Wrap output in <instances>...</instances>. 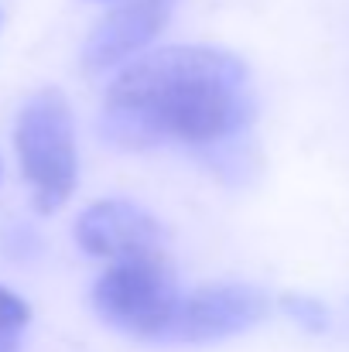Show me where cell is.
Wrapping results in <instances>:
<instances>
[{
	"instance_id": "1",
	"label": "cell",
	"mask_w": 349,
	"mask_h": 352,
	"mask_svg": "<svg viewBox=\"0 0 349 352\" xmlns=\"http://www.w3.org/2000/svg\"><path fill=\"white\" fill-rule=\"evenodd\" d=\"M243 58L213 45H168L116 69L100 130L116 147L226 144L257 117Z\"/></svg>"
},
{
	"instance_id": "2",
	"label": "cell",
	"mask_w": 349,
	"mask_h": 352,
	"mask_svg": "<svg viewBox=\"0 0 349 352\" xmlns=\"http://www.w3.org/2000/svg\"><path fill=\"white\" fill-rule=\"evenodd\" d=\"M14 151L38 212H59L79 182L76 120L62 89H38L17 113Z\"/></svg>"
},
{
	"instance_id": "3",
	"label": "cell",
	"mask_w": 349,
	"mask_h": 352,
	"mask_svg": "<svg viewBox=\"0 0 349 352\" xmlns=\"http://www.w3.org/2000/svg\"><path fill=\"white\" fill-rule=\"evenodd\" d=\"M178 301V277L161 250L114 260L93 284L96 315L134 339L165 342Z\"/></svg>"
},
{
	"instance_id": "4",
	"label": "cell",
	"mask_w": 349,
	"mask_h": 352,
	"mask_svg": "<svg viewBox=\"0 0 349 352\" xmlns=\"http://www.w3.org/2000/svg\"><path fill=\"white\" fill-rule=\"evenodd\" d=\"M271 311V298L253 284H206L192 294H182L175 318L165 332V342H223L250 332Z\"/></svg>"
},
{
	"instance_id": "5",
	"label": "cell",
	"mask_w": 349,
	"mask_h": 352,
	"mask_svg": "<svg viewBox=\"0 0 349 352\" xmlns=\"http://www.w3.org/2000/svg\"><path fill=\"white\" fill-rule=\"evenodd\" d=\"M175 0H120L107 10L83 45L86 72L120 69L130 58L144 55L147 45L168 28Z\"/></svg>"
},
{
	"instance_id": "6",
	"label": "cell",
	"mask_w": 349,
	"mask_h": 352,
	"mask_svg": "<svg viewBox=\"0 0 349 352\" xmlns=\"http://www.w3.org/2000/svg\"><path fill=\"white\" fill-rule=\"evenodd\" d=\"M76 243L89 256L114 263L123 256L161 250V226L144 206L130 199H100L79 212Z\"/></svg>"
},
{
	"instance_id": "7",
	"label": "cell",
	"mask_w": 349,
	"mask_h": 352,
	"mask_svg": "<svg viewBox=\"0 0 349 352\" xmlns=\"http://www.w3.org/2000/svg\"><path fill=\"white\" fill-rule=\"evenodd\" d=\"M31 325V305L0 284V352H21V336Z\"/></svg>"
},
{
	"instance_id": "8",
	"label": "cell",
	"mask_w": 349,
	"mask_h": 352,
	"mask_svg": "<svg viewBox=\"0 0 349 352\" xmlns=\"http://www.w3.org/2000/svg\"><path fill=\"white\" fill-rule=\"evenodd\" d=\"M281 308H284L288 318L298 322L305 332H326V325H329L326 305L315 301V298H308V294H284V298H281Z\"/></svg>"
}]
</instances>
